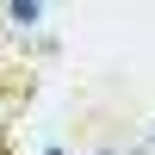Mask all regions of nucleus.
I'll list each match as a JSON object with an SVG mask.
<instances>
[{
	"instance_id": "nucleus-2",
	"label": "nucleus",
	"mask_w": 155,
	"mask_h": 155,
	"mask_svg": "<svg viewBox=\"0 0 155 155\" xmlns=\"http://www.w3.org/2000/svg\"><path fill=\"white\" fill-rule=\"evenodd\" d=\"M44 155H62V149H44Z\"/></svg>"
},
{
	"instance_id": "nucleus-3",
	"label": "nucleus",
	"mask_w": 155,
	"mask_h": 155,
	"mask_svg": "<svg viewBox=\"0 0 155 155\" xmlns=\"http://www.w3.org/2000/svg\"><path fill=\"white\" fill-rule=\"evenodd\" d=\"M130 155H137V149H130Z\"/></svg>"
},
{
	"instance_id": "nucleus-1",
	"label": "nucleus",
	"mask_w": 155,
	"mask_h": 155,
	"mask_svg": "<svg viewBox=\"0 0 155 155\" xmlns=\"http://www.w3.org/2000/svg\"><path fill=\"white\" fill-rule=\"evenodd\" d=\"M37 12H44L37 0H12V6H6V19H12V25H37Z\"/></svg>"
}]
</instances>
